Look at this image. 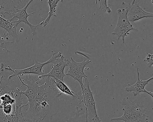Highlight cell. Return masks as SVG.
Listing matches in <instances>:
<instances>
[{"instance_id": "cell-1", "label": "cell", "mask_w": 153, "mask_h": 122, "mask_svg": "<svg viewBox=\"0 0 153 122\" xmlns=\"http://www.w3.org/2000/svg\"><path fill=\"white\" fill-rule=\"evenodd\" d=\"M45 82L40 88L35 98L22 107L29 106V109L23 112L26 119L33 122H43L45 118L51 113H57L54 110L58 99L61 93L54 85L53 79L45 77Z\"/></svg>"}, {"instance_id": "cell-2", "label": "cell", "mask_w": 153, "mask_h": 122, "mask_svg": "<svg viewBox=\"0 0 153 122\" xmlns=\"http://www.w3.org/2000/svg\"><path fill=\"white\" fill-rule=\"evenodd\" d=\"M122 104L123 105V114L119 117L113 118L111 121L122 120L124 122H149L148 116L144 105L131 102L128 98H124Z\"/></svg>"}, {"instance_id": "cell-3", "label": "cell", "mask_w": 153, "mask_h": 122, "mask_svg": "<svg viewBox=\"0 0 153 122\" xmlns=\"http://www.w3.org/2000/svg\"><path fill=\"white\" fill-rule=\"evenodd\" d=\"M85 79V83L80 85L81 90L77 93L79 96V103H84L88 122H102L97 115L95 101L89 86V81L88 78Z\"/></svg>"}, {"instance_id": "cell-4", "label": "cell", "mask_w": 153, "mask_h": 122, "mask_svg": "<svg viewBox=\"0 0 153 122\" xmlns=\"http://www.w3.org/2000/svg\"><path fill=\"white\" fill-rule=\"evenodd\" d=\"M60 53V51L58 53L54 52L53 54L49 60L43 63H40L38 62L37 60H35V64L25 69H13L10 66H8L7 67H4V70L10 71L13 73V74L9 76V80L12 79L15 76H23L25 75L35 74L38 75L39 76H40L44 74V71H43L42 70L43 68L46 65L53 63L54 60L59 57Z\"/></svg>"}, {"instance_id": "cell-5", "label": "cell", "mask_w": 153, "mask_h": 122, "mask_svg": "<svg viewBox=\"0 0 153 122\" xmlns=\"http://www.w3.org/2000/svg\"><path fill=\"white\" fill-rule=\"evenodd\" d=\"M128 8L120 9L117 10V13L119 15L118 22L115 28L114 29L112 34L117 35L118 40L122 38L123 43H125V37L130 35V32L131 31H138L135 28L131 23L128 20L127 17Z\"/></svg>"}, {"instance_id": "cell-6", "label": "cell", "mask_w": 153, "mask_h": 122, "mask_svg": "<svg viewBox=\"0 0 153 122\" xmlns=\"http://www.w3.org/2000/svg\"><path fill=\"white\" fill-rule=\"evenodd\" d=\"M67 60L69 70L65 74L72 77L74 81H77L79 85H83L82 80L83 78H88L84 73V70L86 66L91 63V60L88 59L85 60L82 62H77L74 60L71 57H70V60Z\"/></svg>"}, {"instance_id": "cell-7", "label": "cell", "mask_w": 153, "mask_h": 122, "mask_svg": "<svg viewBox=\"0 0 153 122\" xmlns=\"http://www.w3.org/2000/svg\"><path fill=\"white\" fill-rule=\"evenodd\" d=\"M51 69L49 73L43 74L39 76L40 81L45 77H50L55 80H59L63 82V78L66 76L64 73V69L68 67L67 60H64V57L61 52L59 57L53 63Z\"/></svg>"}, {"instance_id": "cell-8", "label": "cell", "mask_w": 153, "mask_h": 122, "mask_svg": "<svg viewBox=\"0 0 153 122\" xmlns=\"http://www.w3.org/2000/svg\"><path fill=\"white\" fill-rule=\"evenodd\" d=\"M34 1H35V0H30L28 2H27L26 6L23 8L21 9L18 8L16 9L15 12H10V17L11 18H10V21H12V20L15 18H17V19H18V20L16 21L19 24L21 23H24L26 25H27L31 29L33 35H35L37 33L36 31H37V28H38V26L42 25V24L41 23L39 24L36 25H33L31 24L27 20V18L30 16L32 15H34L36 12H38L39 10L35 11V12L29 14H27V8Z\"/></svg>"}, {"instance_id": "cell-9", "label": "cell", "mask_w": 153, "mask_h": 122, "mask_svg": "<svg viewBox=\"0 0 153 122\" xmlns=\"http://www.w3.org/2000/svg\"><path fill=\"white\" fill-rule=\"evenodd\" d=\"M127 17L130 22H134L144 18H153L152 13L146 11L139 6L138 0H133L131 4L129 3Z\"/></svg>"}, {"instance_id": "cell-10", "label": "cell", "mask_w": 153, "mask_h": 122, "mask_svg": "<svg viewBox=\"0 0 153 122\" xmlns=\"http://www.w3.org/2000/svg\"><path fill=\"white\" fill-rule=\"evenodd\" d=\"M139 74V68L137 67V82L134 84L126 87L124 90L127 92L132 93L134 96H137L141 93H144L151 96V98L153 99V92L147 90L145 89V87L148 84L149 82L153 80V76H151L148 80L142 81L140 79Z\"/></svg>"}, {"instance_id": "cell-11", "label": "cell", "mask_w": 153, "mask_h": 122, "mask_svg": "<svg viewBox=\"0 0 153 122\" xmlns=\"http://www.w3.org/2000/svg\"><path fill=\"white\" fill-rule=\"evenodd\" d=\"M19 23L17 21H10L0 16V27L4 29L7 36L12 37L13 42L17 43L19 40L17 33V28Z\"/></svg>"}, {"instance_id": "cell-12", "label": "cell", "mask_w": 153, "mask_h": 122, "mask_svg": "<svg viewBox=\"0 0 153 122\" xmlns=\"http://www.w3.org/2000/svg\"><path fill=\"white\" fill-rule=\"evenodd\" d=\"M53 82L54 83V85L56 86L59 91L60 92L62 95L63 94L66 95H69L72 97L73 99H79V96L78 95L77 93H75L73 91L71 90L68 87V85L64 83V82L60 81L59 80H55L53 79Z\"/></svg>"}, {"instance_id": "cell-13", "label": "cell", "mask_w": 153, "mask_h": 122, "mask_svg": "<svg viewBox=\"0 0 153 122\" xmlns=\"http://www.w3.org/2000/svg\"><path fill=\"white\" fill-rule=\"evenodd\" d=\"M62 1H63V0H48L47 3H48L49 8H50V11L48 13L49 15L45 20L41 22V24L44 28L46 27L49 24L52 17H57V15H56V12L57 11L56 7L58 6L59 2V1L62 2Z\"/></svg>"}, {"instance_id": "cell-14", "label": "cell", "mask_w": 153, "mask_h": 122, "mask_svg": "<svg viewBox=\"0 0 153 122\" xmlns=\"http://www.w3.org/2000/svg\"><path fill=\"white\" fill-rule=\"evenodd\" d=\"M76 115L73 117L70 118L65 122H86L85 114L82 111V109H80L76 106Z\"/></svg>"}, {"instance_id": "cell-15", "label": "cell", "mask_w": 153, "mask_h": 122, "mask_svg": "<svg viewBox=\"0 0 153 122\" xmlns=\"http://www.w3.org/2000/svg\"><path fill=\"white\" fill-rule=\"evenodd\" d=\"M0 107L7 104L14 105L15 103V99L13 98L10 94H8V93H5L0 96Z\"/></svg>"}, {"instance_id": "cell-16", "label": "cell", "mask_w": 153, "mask_h": 122, "mask_svg": "<svg viewBox=\"0 0 153 122\" xmlns=\"http://www.w3.org/2000/svg\"><path fill=\"white\" fill-rule=\"evenodd\" d=\"M107 0H96V4L99 3V9L102 10L104 13L110 14L111 12V9L107 5Z\"/></svg>"}, {"instance_id": "cell-17", "label": "cell", "mask_w": 153, "mask_h": 122, "mask_svg": "<svg viewBox=\"0 0 153 122\" xmlns=\"http://www.w3.org/2000/svg\"><path fill=\"white\" fill-rule=\"evenodd\" d=\"M14 43L13 42H8L5 40L4 39L2 38L0 35V49H2L3 51L9 52L8 50L7 49V45Z\"/></svg>"}, {"instance_id": "cell-18", "label": "cell", "mask_w": 153, "mask_h": 122, "mask_svg": "<svg viewBox=\"0 0 153 122\" xmlns=\"http://www.w3.org/2000/svg\"><path fill=\"white\" fill-rule=\"evenodd\" d=\"M153 55L152 54L150 53H147L146 57L144 59V61L145 62H146L148 63V65L149 67L151 68L153 65Z\"/></svg>"}, {"instance_id": "cell-19", "label": "cell", "mask_w": 153, "mask_h": 122, "mask_svg": "<svg viewBox=\"0 0 153 122\" xmlns=\"http://www.w3.org/2000/svg\"><path fill=\"white\" fill-rule=\"evenodd\" d=\"M86 122H88L87 118L86 117Z\"/></svg>"}]
</instances>
